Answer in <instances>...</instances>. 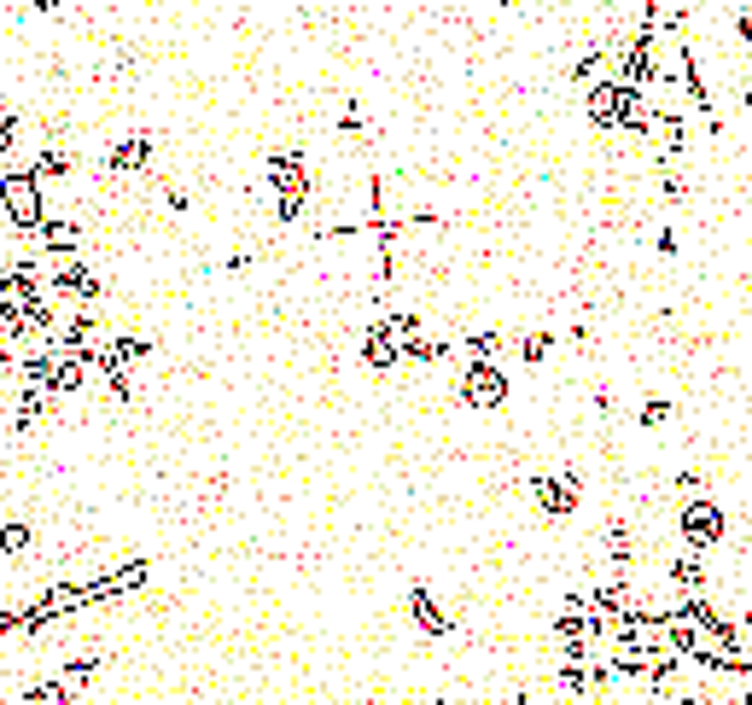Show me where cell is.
I'll list each match as a JSON object with an SVG mask.
<instances>
[{"mask_svg": "<svg viewBox=\"0 0 752 705\" xmlns=\"http://www.w3.org/2000/svg\"><path fill=\"white\" fill-rule=\"evenodd\" d=\"M35 548V525L30 519H0V554L6 560H24Z\"/></svg>", "mask_w": 752, "mask_h": 705, "instance_id": "21", "label": "cell"}, {"mask_svg": "<svg viewBox=\"0 0 752 705\" xmlns=\"http://www.w3.org/2000/svg\"><path fill=\"white\" fill-rule=\"evenodd\" d=\"M30 239H35V251H41L47 263H70V257H82V222H76V216H41Z\"/></svg>", "mask_w": 752, "mask_h": 705, "instance_id": "10", "label": "cell"}, {"mask_svg": "<svg viewBox=\"0 0 752 705\" xmlns=\"http://www.w3.org/2000/svg\"><path fill=\"white\" fill-rule=\"evenodd\" d=\"M455 403L461 408H479V414H496V408L513 397V379L502 362H461V373H455Z\"/></svg>", "mask_w": 752, "mask_h": 705, "instance_id": "3", "label": "cell"}, {"mask_svg": "<svg viewBox=\"0 0 752 705\" xmlns=\"http://www.w3.org/2000/svg\"><path fill=\"white\" fill-rule=\"evenodd\" d=\"M508 344H513V356H519L525 368H543L548 356L560 350V333H543V327H537V333H508Z\"/></svg>", "mask_w": 752, "mask_h": 705, "instance_id": "16", "label": "cell"}, {"mask_svg": "<svg viewBox=\"0 0 752 705\" xmlns=\"http://www.w3.org/2000/svg\"><path fill=\"white\" fill-rule=\"evenodd\" d=\"M735 35H741V41L752 47V12H735Z\"/></svg>", "mask_w": 752, "mask_h": 705, "instance_id": "36", "label": "cell"}, {"mask_svg": "<svg viewBox=\"0 0 752 705\" xmlns=\"http://www.w3.org/2000/svg\"><path fill=\"white\" fill-rule=\"evenodd\" d=\"M554 682H560V694H566V700L589 705V659H583V665L560 659V665H554Z\"/></svg>", "mask_w": 752, "mask_h": 705, "instance_id": "23", "label": "cell"}, {"mask_svg": "<svg viewBox=\"0 0 752 705\" xmlns=\"http://www.w3.org/2000/svg\"><path fill=\"white\" fill-rule=\"evenodd\" d=\"M665 420H671V397H648L636 408V426H665Z\"/></svg>", "mask_w": 752, "mask_h": 705, "instance_id": "27", "label": "cell"}, {"mask_svg": "<svg viewBox=\"0 0 752 705\" xmlns=\"http://www.w3.org/2000/svg\"><path fill=\"white\" fill-rule=\"evenodd\" d=\"M502 350H508V333H490V327L461 333V356L467 362H502Z\"/></svg>", "mask_w": 752, "mask_h": 705, "instance_id": "18", "label": "cell"}, {"mask_svg": "<svg viewBox=\"0 0 752 705\" xmlns=\"http://www.w3.org/2000/svg\"><path fill=\"white\" fill-rule=\"evenodd\" d=\"M589 705H613V700H589Z\"/></svg>", "mask_w": 752, "mask_h": 705, "instance_id": "40", "label": "cell"}, {"mask_svg": "<svg viewBox=\"0 0 752 705\" xmlns=\"http://www.w3.org/2000/svg\"><path fill=\"white\" fill-rule=\"evenodd\" d=\"M152 158H158V140L146 129H129L117 146H105V175H140V169H152Z\"/></svg>", "mask_w": 752, "mask_h": 705, "instance_id": "11", "label": "cell"}, {"mask_svg": "<svg viewBox=\"0 0 752 705\" xmlns=\"http://www.w3.org/2000/svg\"><path fill=\"white\" fill-rule=\"evenodd\" d=\"M0 210H6V234H18V239H30L35 222L47 216V181L24 158L0 164Z\"/></svg>", "mask_w": 752, "mask_h": 705, "instance_id": "2", "label": "cell"}, {"mask_svg": "<svg viewBox=\"0 0 752 705\" xmlns=\"http://www.w3.org/2000/svg\"><path fill=\"white\" fill-rule=\"evenodd\" d=\"M164 204H170L175 216H187V210H193V193H187V187H170V193H164Z\"/></svg>", "mask_w": 752, "mask_h": 705, "instance_id": "31", "label": "cell"}, {"mask_svg": "<svg viewBox=\"0 0 752 705\" xmlns=\"http://www.w3.org/2000/svg\"><path fill=\"white\" fill-rule=\"evenodd\" d=\"M513 705H543L537 694H513Z\"/></svg>", "mask_w": 752, "mask_h": 705, "instance_id": "38", "label": "cell"}, {"mask_svg": "<svg viewBox=\"0 0 752 705\" xmlns=\"http://www.w3.org/2000/svg\"><path fill=\"white\" fill-rule=\"evenodd\" d=\"M403 612H409L414 630H420V636H432V641H449L455 630H461V618H455V612H449V606L438 601L426 583H409V589H403Z\"/></svg>", "mask_w": 752, "mask_h": 705, "instance_id": "9", "label": "cell"}, {"mask_svg": "<svg viewBox=\"0 0 752 705\" xmlns=\"http://www.w3.org/2000/svg\"><path fill=\"white\" fill-rule=\"evenodd\" d=\"M379 321H385V333L397 338V344H409V338H420V333H426V321H420L414 309H385Z\"/></svg>", "mask_w": 752, "mask_h": 705, "instance_id": "24", "label": "cell"}, {"mask_svg": "<svg viewBox=\"0 0 752 705\" xmlns=\"http://www.w3.org/2000/svg\"><path fill=\"white\" fill-rule=\"evenodd\" d=\"M146 583H152V560L146 554L123 560V566H105L94 577H82V612L88 606H111V601H123V595H140Z\"/></svg>", "mask_w": 752, "mask_h": 705, "instance_id": "5", "label": "cell"}, {"mask_svg": "<svg viewBox=\"0 0 752 705\" xmlns=\"http://www.w3.org/2000/svg\"><path fill=\"white\" fill-rule=\"evenodd\" d=\"M24 164H30L41 181H65V175H76V146H65V140H41V146H30Z\"/></svg>", "mask_w": 752, "mask_h": 705, "instance_id": "13", "label": "cell"}, {"mask_svg": "<svg viewBox=\"0 0 752 705\" xmlns=\"http://www.w3.org/2000/svg\"><path fill=\"white\" fill-rule=\"evenodd\" d=\"M601 76H613V53H607V47H589V53L572 59V82H578V88L601 82Z\"/></svg>", "mask_w": 752, "mask_h": 705, "instance_id": "22", "label": "cell"}, {"mask_svg": "<svg viewBox=\"0 0 752 705\" xmlns=\"http://www.w3.org/2000/svg\"><path fill=\"white\" fill-rule=\"evenodd\" d=\"M665 577H671L677 595H706V589H712V571L700 566V554H677V560L665 566Z\"/></svg>", "mask_w": 752, "mask_h": 705, "instance_id": "15", "label": "cell"}, {"mask_svg": "<svg viewBox=\"0 0 752 705\" xmlns=\"http://www.w3.org/2000/svg\"><path fill=\"white\" fill-rule=\"evenodd\" d=\"M0 228H6V210H0Z\"/></svg>", "mask_w": 752, "mask_h": 705, "instance_id": "42", "label": "cell"}, {"mask_svg": "<svg viewBox=\"0 0 752 705\" xmlns=\"http://www.w3.org/2000/svg\"><path fill=\"white\" fill-rule=\"evenodd\" d=\"M59 408V397H47V391H35V385H18V408H12V432L24 437V432H35L47 414Z\"/></svg>", "mask_w": 752, "mask_h": 705, "instance_id": "14", "label": "cell"}, {"mask_svg": "<svg viewBox=\"0 0 752 705\" xmlns=\"http://www.w3.org/2000/svg\"><path fill=\"white\" fill-rule=\"evenodd\" d=\"M659 199H665V204H683V199H688L683 175H671V169H665V181H659Z\"/></svg>", "mask_w": 752, "mask_h": 705, "instance_id": "29", "label": "cell"}, {"mask_svg": "<svg viewBox=\"0 0 752 705\" xmlns=\"http://www.w3.org/2000/svg\"><path fill=\"white\" fill-rule=\"evenodd\" d=\"M35 12H41V18H59V6H65V0H30Z\"/></svg>", "mask_w": 752, "mask_h": 705, "instance_id": "37", "label": "cell"}, {"mask_svg": "<svg viewBox=\"0 0 752 705\" xmlns=\"http://www.w3.org/2000/svg\"><path fill=\"white\" fill-rule=\"evenodd\" d=\"M105 671V659L100 653H70V659H59V682H70V688H76V694H82V688H88V682H94V676Z\"/></svg>", "mask_w": 752, "mask_h": 705, "instance_id": "19", "label": "cell"}, {"mask_svg": "<svg viewBox=\"0 0 752 705\" xmlns=\"http://www.w3.org/2000/svg\"><path fill=\"white\" fill-rule=\"evenodd\" d=\"M339 135H344V140H356V146H368V123H362V105H356V100H344V111H339Z\"/></svg>", "mask_w": 752, "mask_h": 705, "instance_id": "26", "label": "cell"}, {"mask_svg": "<svg viewBox=\"0 0 752 705\" xmlns=\"http://www.w3.org/2000/svg\"><path fill=\"white\" fill-rule=\"evenodd\" d=\"M6 373H18V350H12V344H0V379H6Z\"/></svg>", "mask_w": 752, "mask_h": 705, "instance_id": "34", "label": "cell"}, {"mask_svg": "<svg viewBox=\"0 0 752 705\" xmlns=\"http://www.w3.org/2000/svg\"><path fill=\"white\" fill-rule=\"evenodd\" d=\"M677 537H683L688 554H700V560H706V554L729 537V513H723L712 496H688L683 513H677Z\"/></svg>", "mask_w": 752, "mask_h": 705, "instance_id": "6", "label": "cell"}, {"mask_svg": "<svg viewBox=\"0 0 752 705\" xmlns=\"http://www.w3.org/2000/svg\"><path fill=\"white\" fill-rule=\"evenodd\" d=\"M263 181H269V193H274V222H280V228L304 222L309 193H315V175H309V152L298 146V140L263 152Z\"/></svg>", "mask_w": 752, "mask_h": 705, "instance_id": "1", "label": "cell"}, {"mask_svg": "<svg viewBox=\"0 0 752 705\" xmlns=\"http://www.w3.org/2000/svg\"><path fill=\"white\" fill-rule=\"evenodd\" d=\"M566 344H578V350H589V344H595V333H589V327L578 321V327H566Z\"/></svg>", "mask_w": 752, "mask_h": 705, "instance_id": "33", "label": "cell"}, {"mask_svg": "<svg viewBox=\"0 0 752 705\" xmlns=\"http://www.w3.org/2000/svg\"><path fill=\"white\" fill-rule=\"evenodd\" d=\"M82 694L70 688V682H59V676H35L30 688H24V705H76Z\"/></svg>", "mask_w": 752, "mask_h": 705, "instance_id": "20", "label": "cell"}, {"mask_svg": "<svg viewBox=\"0 0 752 705\" xmlns=\"http://www.w3.org/2000/svg\"><path fill=\"white\" fill-rule=\"evenodd\" d=\"M671 76L683 82V94H688V111H700V123H706V135L718 140V135H723L718 100H712V88H706V76H700V53H694L688 41H677V47H671Z\"/></svg>", "mask_w": 752, "mask_h": 705, "instance_id": "7", "label": "cell"}, {"mask_svg": "<svg viewBox=\"0 0 752 705\" xmlns=\"http://www.w3.org/2000/svg\"><path fill=\"white\" fill-rule=\"evenodd\" d=\"M356 356H362V368H368V373H397V368H403V350H397V338L385 333V321L362 327V338H356Z\"/></svg>", "mask_w": 752, "mask_h": 705, "instance_id": "12", "label": "cell"}, {"mask_svg": "<svg viewBox=\"0 0 752 705\" xmlns=\"http://www.w3.org/2000/svg\"><path fill=\"white\" fill-rule=\"evenodd\" d=\"M653 245H659V257H677V245H683V239H677V228H659Z\"/></svg>", "mask_w": 752, "mask_h": 705, "instance_id": "32", "label": "cell"}, {"mask_svg": "<svg viewBox=\"0 0 752 705\" xmlns=\"http://www.w3.org/2000/svg\"><path fill=\"white\" fill-rule=\"evenodd\" d=\"M24 630V606H0V641Z\"/></svg>", "mask_w": 752, "mask_h": 705, "instance_id": "30", "label": "cell"}, {"mask_svg": "<svg viewBox=\"0 0 752 705\" xmlns=\"http://www.w3.org/2000/svg\"><path fill=\"white\" fill-rule=\"evenodd\" d=\"M426 705H449V700H426Z\"/></svg>", "mask_w": 752, "mask_h": 705, "instance_id": "41", "label": "cell"}, {"mask_svg": "<svg viewBox=\"0 0 752 705\" xmlns=\"http://www.w3.org/2000/svg\"><path fill=\"white\" fill-rule=\"evenodd\" d=\"M24 146V117L18 111H0V164H12Z\"/></svg>", "mask_w": 752, "mask_h": 705, "instance_id": "25", "label": "cell"}, {"mask_svg": "<svg viewBox=\"0 0 752 705\" xmlns=\"http://www.w3.org/2000/svg\"><path fill=\"white\" fill-rule=\"evenodd\" d=\"M741 566H747V571H752V542H747V554H741Z\"/></svg>", "mask_w": 752, "mask_h": 705, "instance_id": "39", "label": "cell"}, {"mask_svg": "<svg viewBox=\"0 0 752 705\" xmlns=\"http://www.w3.org/2000/svg\"><path fill=\"white\" fill-rule=\"evenodd\" d=\"M59 618H65V606H59L53 595H47V589H41L35 601H24V630H18V636H41V630H53Z\"/></svg>", "mask_w": 752, "mask_h": 705, "instance_id": "17", "label": "cell"}, {"mask_svg": "<svg viewBox=\"0 0 752 705\" xmlns=\"http://www.w3.org/2000/svg\"><path fill=\"white\" fill-rule=\"evenodd\" d=\"M222 269H228V274H245V269H251V251H234V257L222 263Z\"/></svg>", "mask_w": 752, "mask_h": 705, "instance_id": "35", "label": "cell"}, {"mask_svg": "<svg viewBox=\"0 0 752 705\" xmlns=\"http://www.w3.org/2000/svg\"><path fill=\"white\" fill-rule=\"evenodd\" d=\"M525 490H531V502L543 513L548 525H566L583 502V472L578 467H554V472H531L525 478Z\"/></svg>", "mask_w": 752, "mask_h": 705, "instance_id": "4", "label": "cell"}, {"mask_svg": "<svg viewBox=\"0 0 752 705\" xmlns=\"http://www.w3.org/2000/svg\"><path fill=\"white\" fill-rule=\"evenodd\" d=\"M47 298L65 303V309H94V303L105 298V280L82 257H70V263H53L47 269Z\"/></svg>", "mask_w": 752, "mask_h": 705, "instance_id": "8", "label": "cell"}, {"mask_svg": "<svg viewBox=\"0 0 752 705\" xmlns=\"http://www.w3.org/2000/svg\"><path fill=\"white\" fill-rule=\"evenodd\" d=\"M677 490H683V502H688V496H706V472H700V467L677 472Z\"/></svg>", "mask_w": 752, "mask_h": 705, "instance_id": "28", "label": "cell"}]
</instances>
